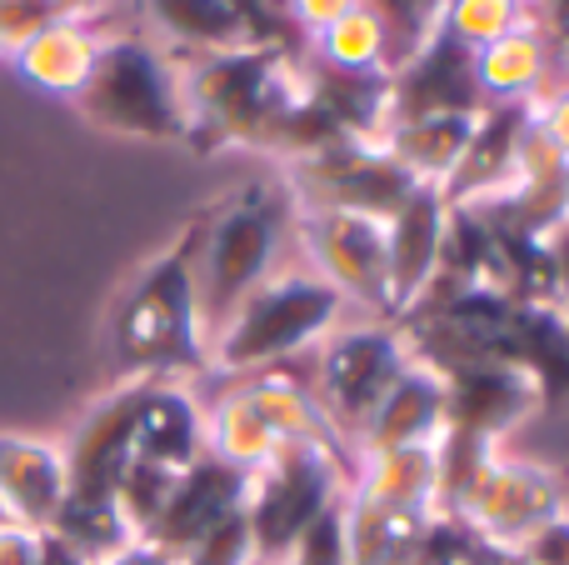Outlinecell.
I'll return each instance as SVG.
<instances>
[{
	"label": "cell",
	"mask_w": 569,
	"mask_h": 565,
	"mask_svg": "<svg viewBox=\"0 0 569 565\" xmlns=\"http://www.w3.org/2000/svg\"><path fill=\"white\" fill-rule=\"evenodd\" d=\"M290 440H340L320 416L315 396L284 370L240 376L216 406L206 410V450L240 470H256Z\"/></svg>",
	"instance_id": "cell-7"
},
{
	"label": "cell",
	"mask_w": 569,
	"mask_h": 565,
	"mask_svg": "<svg viewBox=\"0 0 569 565\" xmlns=\"http://www.w3.org/2000/svg\"><path fill=\"white\" fill-rule=\"evenodd\" d=\"M136 456L186 470L206 456V406L180 380H150L136 420Z\"/></svg>",
	"instance_id": "cell-23"
},
{
	"label": "cell",
	"mask_w": 569,
	"mask_h": 565,
	"mask_svg": "<svg viewBox=\"0 0 569 565\" xmlns=\"http://www.w3.org/2000/svg\"><path fill=\"white\" fill-rule=\"evenodd\" d=\"M440 516H415V511H390L360 500L345 490L340 500V536L345 565H420Z\"/></svg>",
	"instance_id": "cell-22"
},
{
	"label": "cell",
	"mask_w": 569,
	"mask_h": 565,
	"mask_svg": "<svg viewBox=\"0 0 569 565\" xmlns=\"http://www.w3.org/2000/svg\"><path fill=\"white\" fill-rule=\"evenodd\" d=\"M176 480H180V470L156 466V460L136 456L126 466V476H120V486H116V506H120V516H126V526L136 531V536H150V526L160 521V511H166Z\"/></svg>",
	"instance_id": "cell-28"
},
{
	"label": "cell",
	"mask_w": 569,
	"mask_h": 565,
	"mask_svg": "<svg viewBox=\"0 0 569 565\" xmlns=\"http://www.w3.org/2000/svg\"><path fill=\"white\" fill-rule=\"evenodd\" d=\"M345 316V296L315 270H276L236 306V316L210 336L206 360L220 376H260L290 356L310 350L315 340L335 336Z\"/></svg>",
	"instance_id": "cell-4"
},
{
	"label": "cell",
	"mask_w": 569,
	"mask_h": 565,
	"mask_svg": "<svg viewBox=\"0 0 569 565\" xmlns=\"http://www.w3.org/2000/svg\"><path fill=\"white\" fill-rule=\"evenodd\" d=\"M465 556H470V565H485V556H480V546H475L470 536H465Z\"/></svg>",
	"instance_id": "cell-40"
},
{
	"label": "cell",
	"mask_w": 569,
	"mask_h": 565,
	"mask_svg": "<svg viewBox=\"0 0 569 565\" xmlns=\"http://www.w3.org/2000/svg\"><path fill=\"white\" fill-rule=\"evenodd\" d=\"M545 250H550V276H555V310L569 320V216L545 236Z\"/></svg>",
	"instance_id": "cell-35"
},
{
	"label": "cell",
	"mask_w": 569,
	"mask_h": 565,
	"mask_svg": "<svg viewBox=\"0 0 569 565\" xmlns=\"http://www.w3.org/2000/svg\"><path fill=\"white\" fill-rule=\"evenodd\" d=\"M146 376H120L116 390L96 400L80 416V426L70 430L66 450V480L70 496H116L126 466L136 460V420L146 406Z\"/></svg>",
	"instance_id": "cell-14"
},
{
	"label": "cell",
	"mask_w": 569,
	"mask_h": 565,
	"mask_svg": "<svg viewBox=\"0 0 569 565\" xmlns=\"http://www.w3.org/2000/svg\"><path fill=\"white\" fill-rule=\"evenodd\" d=\"M246 486H250V470L230 466V460L206 450L196 466L180 470L176 490H170L166 511H160V521L150 526L146 541L166 546L170 556H190L210 531H220L230 516L246 511Z\"/></svg>",
	"instance_id": "cell-17"
},
{
	"label": "cell",
	"mask_w": 569,
	"mask_h": 565,
	"mask_svg": "<svg viewBox=\"0 0 569 565\" xmlns=\"http://www.w3.org/2000/svg\"><path fill=\"white\" fill-rule=\"evenodd\" d=\"M445 26H450V36L460 40V46L480 50L490 46V40L510 36V30L530 26V10L520 6V0H445Z\"/></svg>",
	"instance_id": "cell-29"
},
{
	"label": "cell",
	"mask_w": 569,
	"mask_h": 565,
	"mask_svg": "<svg viewBox=\"0 0 569 565\" xmlns=\"http://www.w3.org/2000/svg\"><path fill=\"white\" fill-rule=\"evenodd\" d=\"M525 120H530V106H485L470 150L440 186L445 206H485L515 186V150H520Z\"/></svg>",
	"instance_id": "cell-21"
},
{
	"label": "cell",
	"mask_w": 569,
	"mask_h": 565,
	"mask_svg": "<svg viewBox=\"0 0 569 565\" xmlns=\"http://www.w3.org/2000/svg\"><path fill=\"white\" fill-rule=\"evenodd\" d=\"M520 6H525V10H535V6H540V0H520Z\"/></svg>",
	"instance_id": "cell-41"
},
{
	"label": "cell",
	"mask_w": 569,
	"mask_h": 565,
	"mask_svg": "<svg viewBox=\"0 0 569 565\" xmlns=\"http://www.w3.org/2000/svg\"><path fill=\"white\" fill-rule=\"evenodd\" d=\"M560 511H565V480L550 466L515 460L505 450H495L480 466V476L470 480L465 500L455 506L450 526H460L470 541L510 556Z\"/></svg>",
	"instance_id": "cell-10"
},
{
	"label": "cell",
	"mask_w": 569,
	"mask_h": 565,
	"mask_svg": "<svg viewBox=\"0 0 569 565\" xmlns=\"http://www.w3.org/2000/svg\"><path fill=\"white\" fill-rule=\"evenodd\" d=\"M284 190L300 210H355L390 220L420 190V180L380 140H335L300 160H284Z\"/></svg>",
	"instance_id": "cell-8"
},
{
	"label": "cell",
	"mask_w": 569,
	"mask_h": 565,
	"mask_svg": "<svg viewBox=\"0 0 569 565\" xmlns=\"http://www.w3.org/2000/svg\"><path fill=\"white\" fill-rule=\"evenodd\" d=\"M36 565H90L80 551H70L60 536H50V531H40L36 536Z\"/></svg>",
	"instance_id": "cell-38"
},
{
	"label": "cell",
	"mask_w": 569,
	"mask_h": 565,
	"mask_svg": "<svg viewBox=\"0 0 569 565\" xmlns=\"http://www.w3.org/2000/svg\"><path fill=\"white\" fill-rule=\"evenodd\" d=\"M340 456V440H290L250 470L246 531L256 565H284L305 531L345 500L350 476Z\"/></svg>",
	"instance_id": "cell-6"
},
{
	"label": "cell",
	"mask_w": 569,
	"mask_h": 565,
	"mask_svg": "<svg viewBox=\"0 0 569 565\" xmlns=\"http://www.w3.org/2000/svg\"><path fill=\"white\" fill-rule=\"evenodd\" d=\"M565 80L569 66L535 26H520L475 50V86H480L485 106H540Z\"/></svg>",
	"instance_id": "cell-20"
},
{
	"label": "cell",
	"mask_w": 569,
	"mask_h": 565,
	"mask_svg": "<svg viewBox=\"0 0 569 565\" xmlns=\"http://www.w3.org/2000/svg\"><path fill=\"white\" fill-rule=\"evenodd\" d=\"M110 6H116V0H50V10H56L60 20H76V26H90V20H100Z\"/></svg>",
	"instance_id": "cell-39"
},
{
	"label": "cell",
	"mask_w": 569,
	"mask_h": 565,
	"mask_svg": "<svg viewBox=\"0 0 569 565\" xmlns=\"http://www.w3.org/2000/svg\"><path fill=\"white\" fill-rule=\"evenodd\" d=\"M50 536H60L70 551H80L90 565L110 561L116 551H126L130 541H140L136 531L126 526L116 496H66V506L50 521Z\"/></svg>",
	"instance_id": "cell-26"
},
{
	"label": "cell",
	"mask_w": 569,
	"mask_h": 565,
	"mask_svg": "<svg viewBox=\"0 0 569 565\" xmlns=\"http://www.w3.org/2000/svg\"><path fill=\"white\" fill-rule=\"evenodd\" d=\"M520 565H569V511H560L555 521H545L520 551H510Z\"/></svg>",
	"instance_id": "cell-31"
},
{
	"label": "cell",
	"mask_w": 569,
	"mask_h": 565,
	"mask_svg": "<svg viewBox=\"0 0 569 565\" xmlns=\"http://www.w3.org/2000/svg\"><path fill=\"white\" fill-rule=\"evenodd\" d=\"M355 6H360V0H284V20H290V30L315 36V30L335 26L340 16H350Z\"/></svg>",
	"instance_id": "cell-32"
},
{
	"label": "cell",
	"mask_w": 569,
	"mask_h": 565,
	"mask_svg": "<svg viewBox=\"0 0 569 565\" xmlns=\"http://www.w3.org/2000/svg\"><path fill=\"white\" fill-rule=\"evenodd\" d=\"M100 565H180V556H170L166 546H156V541H130L126 551H116L110 561H100Z\"/></svg>",
	"instance_id": "cell-37"
},
{
	"label": "cell",
	"mask_w": 569,
	"mask_h": 565,
	"mask_svg": "<svg viewBox=\"0 0 569 565\" xmlns=\"http://www.w3.org/2000/svg\"><path fill=\"white\" fill-rule=\"evenodd\" d=\"M290 236L310 256V270L330 280L345 306H365L385 320L390 286H385V220L355 216V210H300L295 206Z\"/></svg>",
	"instance_id": "cell-11"
},
{
	"label": "cell",
	"mask_w": 569,
	"mask_h": 565,
	"mask_svg": "<svg viewBox=\"0 0 569 565\" xmlns=\"http://www.w3.org/2000/svg\"><path fill=\"white\" fill-rule=\"evenodd\" d=\"M310 66L340 70V76H390L385 66V36L380 20L365 6H355L350 16H340L335 26L310 36Z\"/></svg>",
	"instance_id": "cell-27"
},
{
	"label": "cell",
	"mask_w": 569,
	"mask_h": 565,
	"mask_svg": "<svg viewBox=\"0 0 569 565\" xmlns=\"http://www.w3.org/2000/svg\"><path fill=\"white\" fill-rule=\"evenodd\" d=\"M445 376L430 360L415 356L410 370L390 386V396L375 406L365 430L355 436L360 456H385V450H410V446H435L445 436Z\"/></svg>",
	"instance_id": "cell-19"
},
{
	"label": "cell",
	"mask_w": 569,
	"mask_h": 565,
	"mask_svg": "<svg viewBox=\"0 0 569 565\" xmlns=\"http://www.w3.org/2000/svg\"><path fill=\"white\" fill-rule=\"evenodd\" d=\"M435 370L445 376V396H450L445 430L500 446L510 430H520L525 420L545 410V386L510 360H455V366Z\"/></svg>",
	"instance_id": "cell-12"
},
{
	"label": "cell",
	"mask_w": 569,
	"mask_h": 565,
	"mask_svg": "<svg viewBox=\"0 0 569 565\" xmlns=\"http://www.w3.org/2000/svg\"><path fill=\"white\" fill-rule=\"evenodd\" d=\"M565 511H569V486H565Z\"/></svg>",
	"instance_id": "cell-43"
},
{
	"label": "cell",
	"mask_w": 569,
	"mask_h": 565,
	"mask_svg": "<svg viewBox=\"0 0 569 565\" xmlns=\"http://www.w3.org/2000/svg\"><path fill=\"white\" fill-rule=\"evenodd\" d=\"M0 526H10V516H6V511H0Z\"/></svg>",
	"instance_id": "cell-42"
},
{
	"label": "cell",
	"mask_w": 569,
	"mask_h": 565,
	"mask_svg": "<svg viewBox=\"0 0 569 565\" xmlns=\"http://www.w3.org/2000/svg\"><path fill=\"white\" fill-rule=\"evenodd\" d=\"M530 26L550 40V50L569 66V0H540L530 10Z\"/></svg>",
	"instance_id": "cell-34"
},
{
	"label": "cell",
	"mask_w": 569,
	"mask_h": 565,
	"mask_svg": "<svg viewBox=\"0 0 569 565\" xmlns=\"http://www.w3.org/2000/svg\"><path fill=\"white\" fill-rule=\"evenodd\" d=\"M295 226V200L276 180H250L230 190L226 200L206 206V230H200L196 256V306L206 326V346L236 306L256 286H266L280 266V250Z\"/></svg>",
	"instance_id": "cell-3"
},
{
	"label": "cell",
	"mask_w": 569,
	"mask_h": 565,
	"mask_svg": "<svg viewBox=\"0 0 569 565\" xmlns=\"http://www.w3.org/2000/svg\"><path fill=\"white\" fill-rule=\"evenodd\" d=\"M66 496V450L56 440L0 430V511L10 516V526L50 531Z\"/></svg>",
	"instance_id": "cell-18"
},
{
	"label": "cell",
	"mask_w": 569,
	"mask_h": 565,
	"mask_svg": "<svg viewBox=\"0 0 569 565\" xmlns=\"http://www.w3.org/2000/svg\"><path fill=\"white\" fill-rule=\"evenodd\" d=\"M415 350L405 340L400 326L380 320V326H355L335 330L320 350V376H315V406L330 420V430L340 440H355L365 430V420L375 416L390 386L410 370Z\"/></svg>",
	"instance_id": "cell-9"
},
{
	"label": "cell",
	"mask_w": 569,
	"mask_h": 565,
	"mask_svg": "<svg viewBox=\"0 0 569 565\" xmlns=\"http://www.w3.org/2000/svg\"><path fill=\"white\" fill-rule=\"evenodd\" d=\"M36 536L26 526H0V565H36Z\"/></svg>",
	"instance_id": "cell-36"
},
{
	"label": "cell",
	"mask_w": 569,
	"mask_h": 565,
	"mask_svg": "<svg viewBox=\"0 0 569 565\" xmlns=\"http://www.w3.org/2000/svg\"><path fill=\"white\" fill-rule=\"evenodd\" d=\"M50 0H0V56H16L30 36H40L46 26H56Z\"/></svg>",
	"instance_id": "cell-30"
},
{
	"label": "cell",
	"mask_w": 569,
	"mask_h": 565,
	"mask_svg": "<svg viewBox=\"0 0 569 565\" xmlns=\"http://www.w3.org/2000/svg\"><path fill=\"white\" fill-rule=\"evenodd\" d=\"M530 116H535V126L550 136V146L569 160V80H565L560 90H550L540 106H530Z\"/></svg>",
	"instance_id": "cell-33"
},
{
	"label": "cell",
	"mask_w": 569,
	"mask_h": 565,
	"mask_svg": "<svg viewBox=\"0 0 569 565\" xmlns=\"http://www.w3.org/2000/svg\"><path fill=\"white\" fill-rule=\"evenodd\" d=\"M150 26L170 40V60L226 56V50L284 40L266 20V0H140Z\"/></svg>",
	"instance_id": "cell-15"
},
{
	"label": "cell",
	"mask_w": 569,
	"mask_h": 565,
	"mask_svg": "<svg viewBox=\"0 0 569 565\" xmlns=\"http://www.w3.org/2000/svg\"><path fill=\"white\" fill-rule=\"evenodd\" d=\"M80 120L130 140H186L180 66L150 36H100L90 80L76 90Z\"/></svg>",
	"instance_id": "cell-5"
},
{
	"label": "cell",
	"mask_w": 569,
	"mask_h": 565,
	"mask_svg": "<svg viewBox=\"0 0 569 565\" xmlns=\"http://www.w3.org/2000/svg\"><path fill=\"white\" fill-rule=\"evenodd\" d=\"M200 230H206V210H196L186 230L160 256H150L120 290L116 310H110V350L126 376L180 380L210 370L206 326H200L196 306Z\"/></svg>",
	"instance_id": "cell-2"
},
{
	"label": "cell",
	"mask_w": 569,
	"mask_h": 565,
	"mask_svg": "<svg viewBox=\"0 0 569 565\" xmlns=\"http://www.w3.org/2000/svg\"><path fill=\"white\" fill-rule=\"evenodd\" d=\"M445 220H450V206H445L440 186H420L385 220V286H390L385 320H405L425 300L435 270H440Z\"/></svg>",
	"instance_id": "cell-16"
},
{
	"label": "cell",
	"mask_w": 569,
	"mask_h": 565,
	"mask_svg": "<svg viewBox=\"0 0 569 565\" xmlns=\"http://www.w3.org/2000/svg\"><path fill=\"white\" fill-rule=\"evenodd\" d=\"M485 110H470V116H425V120H405V126H390L380 136V146L410 170L420 186H445L450 170L460 166V156L470 150L475 130H480Z\"/></svg>",
	"instance_id": "cell-24"
},
{
	"label": "cell",
	"mask_w": 569,
	"mask_h": 565,
	"mask_svg": "<svg viewBox=\"0 0 569 565\" xmlns=\"http://www.w3.org/2000/svg\"><path fill=\"white\" fill-rule=\"evenodd\" d=\"M186 100V146L200 156L216 150H266L284 156L290 120L305 100V60L290 40L226 50V56L176 60Z\"/></svg>",
	"instance_id": "cell-1"
},
{
	"label": "cell",
	"mask_w": 569,
	"mask_h": 565,
	"mask_svg": "<svg viewBox=\"0 0 569 565\" xmlns=\"http://www.w3.org/2000/svg\"><path fill=\"white\" fill-rule=\"evenodd\" d=\"M284 565H295V561H284Z\"/></svg>",
	"instance_id": "cell-44"
},
{
	"label": "cell",
	"mask_w": 569,
	"mask_h": 565,
	"mask_svg": "<svg viewBox=\"0 0 569 565\" xmlns=\"http://www.w3.org/2000/svg\"><path fill=\"white\" fill-rule=\"evenodd\" d=\"M100 36L90 26H76V20H56L40 36H30L26 46L16 50V70L20 80H30L36 90H50V96H76L90 80V66H96Z\"/></svg>",
	"instance_id": "cell-25"
},
{
	"label": "cell",
	"mask_w": 569,
	"mask_h": 565,
	"mask_svg": "<svg viewBox=\"0 0 569 565\" xmlns=\"http://www.w3.org/2000/svg\"><path fill=\"white\" fill-rule=\"evenodd\" d=\"M485 110V96L475 86V50L450 36V26H435L425 46L390 70V90H385V130L405 126V120L425 116H470ZM380 130V136H385Z\"/></svg>",
	"instance_id": "cell-13"
}]
</instances>
